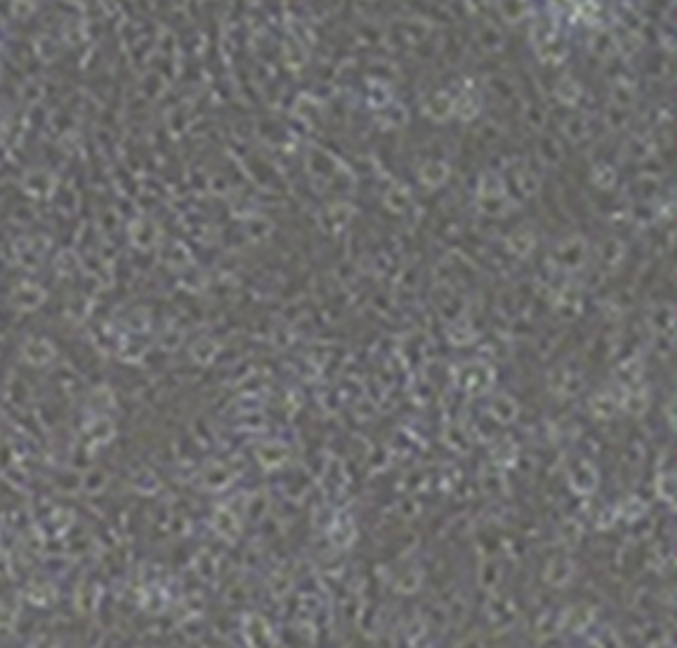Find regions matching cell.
<instances>
[{"mask_svg": "<svg viewBox=\"0 0 677 648\" xmlns=\"http://www.w3.org/2000/svg\"><path fill=\"white\" fill-rule=\"evenodd\" d=\"M570 577H572V566H570L568 560H553L548 566V572H545V580L550 585H565Z\"/></svg>", "mask_w": 677, "mask_h": 648, "instance_id": "1", "label": "cell"}]
</instances>
